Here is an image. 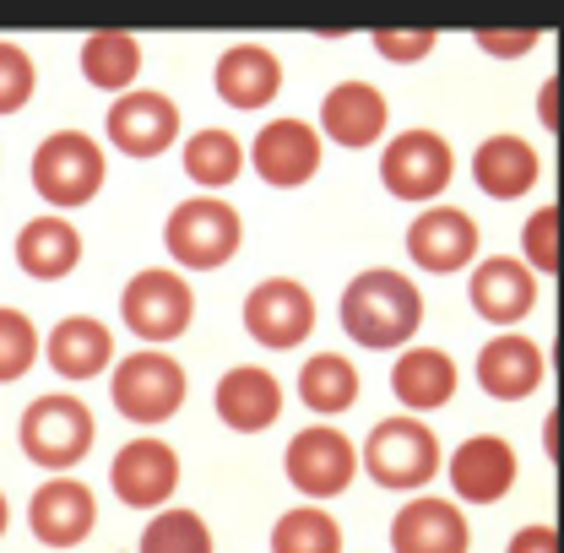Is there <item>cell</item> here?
I'll use <instances>...</instances> for the list:
<instances>
[{
  "instance_id": "cell-5",
  "label": "cell",
  "mask_w": 564,
  "mask_h": 553,
  "mask_svg": "<svg viewBox=\"0 0 564 553\" xmlns=\"http://www.w3.org/2000/svg\"><path fill=\"white\" fill-rule=\"evenodd\" d=\"M93 440H98L93 408L76 397H39V402H28V413L17 423L22 456L44 473H61V478L93 451Z\"/></svg>"
},
{
  "instance_id": "cell-34",
  "label": "cell",
  "mask_w": 564,
  "mask_h": 553,
  "mask_svg": "<svg viewBox=\"0 0 564 553\" xmlns=\"http://www.w3.org/2000/svg\"><path fill=\"white\" fill-rule=\"evenodd\" d=\"M33 87H39V71H33V55H28L22 44L0 39V115H17V109H28Z\"/></svg>"
},
{
  "instance_id": "cell-17",
  "label": "cell",
  "mask_w": 564,
  "mask_h": 553,
  "mask_svg": "<svg viewBox=\"0 0 564 553\" xmlns=\"http://www.w3.org/2000/svg\"><path fill=\"white\" fill-rule=\"evenodd\" d=\"M467 299H473V310L489 321V326H516V321H527L532 310H538V276L527 272L516 256H484V261H473V272H467Z\"/></svg>"
},
{
  "instance_id": "cell-25",
  "label": "cell",
  "mask_w": 564,
  "mask_h": 553,
  "mask_svg": "<svg viewBox=\"0 0 564 553\" xmlns=\"http://www.w3.org/2000/svg\"><path fill=\"white\" fill-rule=\"evenodd\" d=\"M82 261V234L70 228L61 212H44V217H28L17 228V267L39 282H61L76 272Z\"/></svg>"
},
{
  "instance_id": "cell-35",
  "label": "cell",
  "mask_w": 564,
  "mask_h": 553,
  "mask_svg": "<svg viewBox=\"0 0 564 553\" xmlns=\"http://www.w3.org/2000/svg\"><path fill=\"white\" fill-rule=\"evenodd\" d=\"M375 50H380L391 66H413V61H423V55L434 50V28H419V33H391V28H380V33H375Z\"/></svg>"
},
{
  "instance_id": "cell-24",
  "label": "cell",
  "mask_w": 564,
  "mask_h": 553,
  "mask_svg": "<svg viewBox=\"0 0 564 553\" xmlns=\"http://www.w3.org/2000/svg\"><path fill=\"white\" fill-rule=\"evenodd\" d=\"M456 386H462V369H456V358H451L445 347H402V353H397L391 391H397V402L413 418L445 408V402L456 397Z\"/></svg>"
},
{
  "instance_id": "cell-6",
  "label": "cell",
  "mask_w": 564,
  "mask_h": 553,
  "mask_svg": "<svg viewBox=\"0 0 564 553\" xmlns=\"http://www.w3.org/2000/svg\"><path fill=\"white\" fill-rule=\"evenodd\" d=\"M185 391H191V380H185L180 358H169L163 347H141L131 358H120L109 375V402L120 408V418H131L141 429L169 423L185 408Z\"/></svg>"
},
{
  "instance_id": "cell-2",
  "label": "cell",
  "mask_w": 564,
  "mask_h": 553,
  "mask_svg": "<svg viewBox=\"0 0 564 553\" xmlns=\"http://www.w3.org/2000/svg\"><path fill=\"white\" fill-rule=\"evenodd\" d=\"M239 245H245V217L223 196H191L163 223V250L174 256L180 272H217L239 256Z\"/></svg>"
},
{
  "instance_id": "cell-32",
  "label": "cell",
  "mask_w": 564,
  "mask_h": 553,
  "mask_svg": "<svg viewBox=\"0 0 564 553\" xmlns=\"http://www.w3.org/2000/svg\"><path fill=\"white\" fill-rule=\"evenodd\" d=\"M39 353H44V337H39V326L22 315V310H11V304H0V386H11V380H22L33 364H39Z\"/></svg>"
},
{
  "instance_id": "cell-19",
  "label": "cell",
  "mask_w": 564,
  "mask_h": 553,
  "mask_svg": "<svg viewBox=\"0 0 564 553\" xmlns=\"http://www.w3.org/2000/svg\"><path fill=\"white\" fill-rule=\"evenodd\" d=\"M212 408L223 418V429L234 434H261L282 418V380L261 364H234L217 391H212Z\"/></svg>"
},
{
  "instance_id": "cell-9",
  "label": "cell",
  "mask_w": 564,
  "mask_h": 553,
  "mask_svg": "<svg viewBox=\"0 0 564 553\" xmlns=\"http://www.w3.org/2000/svg\"><path fill=\"white\" fill-rule=\"evenodd\" d=\"M282 473H288V484L304 494V505H315V499H337L343 488H352L358 451H352V440L343 434V429H332V423H310V429H299V434L288 440V451H282Z\"/></svg>"
},
{
  "instance_id": "cell-36",
  "label": "cell",
  "mask_w": 564,
  "mask_h": 553,
  "mask_svg": "<svg viewBox=\"0 0 564 553\" xmlns=\"http://www.w3.org/2000/svg\"><path fill=\"white\" fill-rule=\"evenodd\" d=\"M505 553H560V532L549 527V521H538V527H521L516 538H510V549Z\"/></svg>"
},
{
  "instance_id": "cell-8",
  "label": "cell",
  "mask_w": 564,
  "mask_h": 553,
  "mask_svg": "<svg viewBox=\"0 0 564 553\" xmlns=\"http://www.w3.org/2000/svg\"><path fill=\"white\" fill-rule=\"evenodd\" d=\"M120 321L137 332L141 343L163 347L174 337L191 332L196 321V288L185 282V272H169V267H141L126 293H120Z\"/></svg>"
},
{
  "instance_id": "cell-29",
  "label": "cell",
  "mask_w": 564,
  "mask_h": 553,
  "mask_svg": "<svg viewBox=\"0 0 564 553\" xmlns=\"http://www.w3.org/2000/svg\"><path fill=\"white\" fill-rule=\"evenodd\" d=\"M180 163H185L191 185H202V196H217L223 185H234L245 174V141L234 137V131L207 126V131H196V137L185 141Z\"/></svg>"
},
{
  "instance_id": "cell-26",
  "label": "cell",
  "mask_w": 564,
  "mask_h": 553,
  "mask_svg": "<svg viewBox=\"0 0 564 553\" xmlns=\"http://www.w3.org/2000/svg\"><path fill=\"white\" fill-rule=\"evenodd\" d=\"M44 353H50V369L61 380H93V375H104L115 364V332L104 321H93V315H66L50 332Z\"/></svg>"
},
{
  "instance_id": "cell-21",
  "label": "cell",
  "mask_w": 564,
  "mask_h": 553,
  "mask_svg": "<svg viewBox=\"0 0 564 553\" xmlns=\"http://www.w3.org/2000/svg\"><path fill=\"white\" fill-rule=\"evenodd\" d=\"M543 375H549V353L532 343V337H521V332H499L478 353V386H484V397H494V402L532 397L543 386Z\"/></svg>"
},
{
  "instance_id": "cell-31",
  "label": "cell",
  "mask_w": 564,
  "mask_h": 553,
  "mask_svg": "<svg viewBox=\"0 0 564 553\" xmlns=\"http://www.w3.org/2000/svg\"><path fill=\"white\" fill-rule=\"evenodd\" d=\"M137 553H212V532H207V521H202L196 510H185V505H163V510L147 521Z\"/></svg>"
},
{
  "instance_id": "cell-11",
  "label": "cell",
  "mask_w": 564,
  "mask_h": 553,
  "mask_svg": "<svg viewBox=\"0 0 564 553\" xmlns=\"http://www.w3.org/2000/svg\"><path fill=\"white\" fill-rule=\"evenodd\" d=\"M321 158H326L321 131H315L310 120H293V115L267 120V126L256 131V141H250V152H245V163H250L267 185H278V191L310 185V180L321 174Z\"/></svg>"
},
{
  "instance_id": "cell-28",
  "label": "cell",
  "mask_w": 564,
  "mask_h": 553,
  "mask_svg": "<svg viewBox=\"0 0 564 553\" xmlns=\"http://www.w3.org/2000/svg\"><path fill=\"white\" fill-rule=\"evenodd\" d=\"M358 391H364V380H358L352 358H343V353H315L299 369V397H304L310 413H321V418L348 413L352 402H358Z\"/></svg>"
},
{
  "instance_id": "cell-20",
  "label": "cell",
  "mask_w": 564,
  "mask_h": 553,
  "mask_svg": "<svg viewBox=\"0 0 564 553\" xmlns=\"http://www.w3.org/2000/svg\"><path fill=\"white\" fill-rule=\"evenodd\" d=\"M28 527L44 549H76L98 527V499L76 478H50L28 505Z\"/></svg>"
},
{
  "instance_id": "cell-10",
  "label": "cell",
  "mask_w": 564,
  "mask_h": 553,
  "mask_svg": "<svg viewBox=\"0 0 564 553\" xmlns=\"http://www.w3.org/2000/svg\"><path fill=\"white\" fill-rule=\"evenodd\" d=\"M245 332L267 353H288L315 332V299L293 276H267L245 293Z\"/></svg>"
},
{
  "instance_id": "cell-3",
  "label": "cell",
  "mask_w": 564,
  "mask_h": 553,
  "mask_svg": "<svg viewBox=\"0 0 564 553\" xmlns=\"http://www.w3.org/2000/svg\"><path fill=\"white\" fill-rule=\"evenodd\" d=\"M358 467L375 478L380 488L391 494H419V488L434 484L440 473V440L434 429L413 413H397V418H380L358 451Z\"/></svg>"
},
{
  "instance_id": "cell-1",
  "label": "cell",
  "mask_w": 564,
  "mask_h": 553,
  "mask_svg": "<svg viewBox=\"0 0 564 553\" xmlns=\"http://www.w3.org/2000/svg\"><path fill=\"white\" fill-rule=\"evenodd\" d=\"M423 326V293L413 276L391 267H369L343 288V332L369 353H397L419 337Z\"/></svg>"
},
{
  "instance_id": "cell-15",
  "label": "cell",
  "mask_w": 564,
  "mask_h": 553,
  "mask_svg": "<svg viewBox=\"0 0 564 553\" xmlns=\"http://www.w3.org/2000/svg\"><path fill=\"white\" fill-rule=\"evenodd\" d=\"M516 473H521V462H516L510 440H499V434L462 440L451 451V467H445V478H451L462 505H499L516 488Z\"/></svg>"
},
{
  "instance_id": "cell-14",
  "label": "cell",
  "mask_w": 564,
  "mask_h": 553,
  "mask_svg": "<svg viewBox=\"0 0 564 553\" xmlns=\"http://www.w3.org/2000/svg\"><path fill=\"white\" fill-rule=\"evenodd\" d=\"M408 256L419 272H434V276H451V272H467L478 261V223L467 217L462 207H423L408 228Z\"/></svg>"
},
{
  "instance_id": "cell-37",
  "label": "cell",
  "mask_w": 564,
  "mask_h": 553,
  "mask_svg": "<svg viewBox=\"0 0 564 553\" xmlns=\"http://www.w3.org/2000/svg\"><path fill=\"white\" fill-rule=\"evenodd\" d=\"M532 44H538V33H478V50H489V55H521Z\"/></svg>"
},
{
  "instance_id": "cell-12",
  "label": "cell",
  "mask_w": 564,
  "mask_h": 553,
  "mask_svg": "<svg viewBox=\"0 0 564 553\" xmlns=\"http://www.w3.org/2000/svg\"><path fill=\"white\" fill-rule=\"evenodd\" d=\"M104 137L115 141L126 158H163L174 141H180V104L169 93H152V87H131L109 104V120H104Z\"/></svg>"
},
{
  "instance_id": "cell-13",
  "label": "cell",
  "mask_w": 564,
  "mask_h": 553,
  "mask_svg": "<svg viewBox=\"0 0 564 553\" xmlns=\"http://www.w3.org/2000/svg\"><path fill=\"white\" fill-rule=\"evenodd\" d=\"M109 488L131 510H163L180 488V451L169 440H152V434L120 445V456L109 462Z\"/></svg>"
},
{
  "instance_id": "cell-38",
  "label": "cell",
  "mask_w": 564,
  "mask_h": 553,
  "mask_svg": "<svg viewBox=\"0 0 564 553\" xmlns=\"http://www.w3.org/2000/svg\"><path fill=\"white\" fill-rule=\"evenodd\" d=\"M543 120L554 126V82H543Z\"/></svg>"
},
{
  "instance_id": "cell-23",
  "label": "cell",
  "mask_w": 564,
  "mask_h": 553,
  "mask_svg": "<svg viewBox=\"0 0 564 553\" xmlns=\"http://www.w3.org/2000/svg\"><path fill=\"white\" fill-rule=\"evenodd\" d=\"M538 174H543V158H538V147L527 137L499 131V137L478 141V152H473V185H478L484 196H494V202L527 196V191L538 185Z\"/></svg>"
},
{
  "instance_id": "cell-27",
  "label": "cell",
  "mask_w": 564,
  "mask_h": 553,
  "mask_svg": "<svg viewBox=\"0 0 564 553\" xmlns=\"http://www.w3.org/2000/svg\"><path fill=\"white\" fill-rule=\"evenodd\" d=\"M141 39L137 33H120V28H104V33H87L82 39V76L98 87V93H131L141 76Z\"/></svg>"
},
{
  "instance_id": "cell-4",
  "label": "cell",
  "mask_w": 564,
  "mask_h": 553,
  "mask_svg": "<svg viewBox=\"0 0 564 553\" xmlns=\"http://www.w3.org/2000/svg\"><path fill=\"white\" fill-rule=\"evenodd\" d=\"M104 174H109L104 147L87 137V131H50V137L33 147V163H28L33 191L55 212L87 207L104 191Z\"/></svg>"
},
{
  "instance_id": "cell-18",
  "label": "cell",
  "mask_w": 564,
  "mask_h": 553,
  "mask_svg": "<svg viewBox=\"0 0 564 553\" xmlns=\"http://www.w3.org/2000/svg\"><path fill=\"white\" fill-rule=\"evenodd\" d=\"M391 126V104L375 82H337L326 98H321V141H337V147H375Z\"/></svg>"
},
{
  "instance_id": "cell-39",
  "label": "cell",
  "mask_w": 564,
  "mask_h": 553,
  "mask_svg": "<svg viewBox=\"0 0 564 553\" xmlns=\"http://www.w3.org/2000/svg\"><path fill=\"white\" fill-rule=\"evenodd\" d=\"M11 527V505H6V494H0V532Z\"/></svg>"
},
{
  "instance_id": "cell-30",
  "label": "cell",
  "mask_w": 564,
  "mask_h": 553,
  "mask_svg": "<svg viewBox=\"0 0 564 553\" xmlns=\"http://www.w3.org/2000/svg\"><path fill=\"white\" fill-rule=\"evenodd\" d=\"M272 553H343V527L321 505H293L272 527Z\"/></svg>"
},
{
  "instance_id": "cell-22",
  "label": "cell",
  "mask_w": 564,
  "mask_h": 553,
  "mask_svg": "<svg viewBox=\"0 0 564 553\" xmlns=\"http://www.w3.org/2000/svg\"><path fill=\"white\" fill-rule=\"evenodd\" d=\"M212 87L234 109H267L282 93V55L272 44H234L217 55Z\"/></svg>"
},
{
  "instance_id": "cell-16",
  "label": "cell",
  "mask_w": 564,
  "mask_h": 553,
  "mask_svg": "<svg viewBox=\"0 0 564 553\" xmlns=\"http://www.w3.org/2000/svg\"><path fill=\"white\" fill-rule=\"evenodd\" d=\"M467 549H473V527H467L456 499L413 494L397 510V521H391V553H467Z\"/></svg>"
},
{
  "instance_id": "cell-33",
  "label": "cell",
  "mask_w": 564,
  "mask_h": 553,
  "mask_svg": "<svg viewBox=\"0 0 564 553\" xmlns=\"http://www.w3.org/2000/svg\"><path fill=\"white\" fill-rule=\"evenodd\" d=\"M521 267L532 276H554L560 272V207H538L521 228Z\"/></svg>"
},
{
  "instance_id": "cell-7",
  "label": "cell",
  "mask_w": 564,
  "mask_h": 553,
  "mask_svg": "<svg viewBox=\"0 0 564 553\" xmlns=\"http://www.w3.org/2000/svg\"><path fill=\"white\" fill-rule=\"evenodd\" d=\"M451 180H456V152H451V141L440 137V131H429V126L397 131V137L380 147V185L397 202L434 207Z\"/></svg>"
}]
</instances>
